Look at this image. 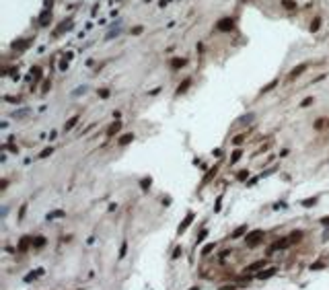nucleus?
<instances>
[{
	"label": "nucleus",
	"mask_w": 329,
	"mask_h": 290,
	"mask_svg": "<svg viewBox=\"0 0 329 290\" xmlns=\"http://www.w3.org/2000/svg\"><path fill=\"white\" fill-rule=\"evenodd\" d=\"M261 239H263V230H253L251 235H247V245L253 247V245H257Z\"/></svg>",
	"instance_id": "1"
},
{
	"label": "nucleus",
	"mask_w": 329,
	"mask_h": 290,
	"mask_svg": "<svg viewBox=\"0 0 329 290\" xmlns=\"http://www.w3.org/2000/svg\"><path fill=\"white\" fill-rule=\"evenodd\" d=\"M169 66H171V70H181L183 66H187V60L185 58H173L169 62Z\"/></svg>",
	"instance_id": "2"
},
{
	"label": "nucleus",
	"mask_w": 329,
	"mask_h": 290,
	"mask_svg": "<svg viewBox=\"0 0 329 290\" xmlns=\"http://www.w3.org/2000/svg\"><path fill=\"white\" fill-rule=\"evenodd\" d=\"M193 222V212H189V214L185 216V220L181 222V224H179V228H177V233L179 235H181V233H185V230H187V226H189V224H192Z\"/></svg>",
	"instance_id": "3"
},
{
	"label": "nucleus",
	"mask_w": 329,
	"mask_h": 290,
	"mask_svg": "<svg viewBox=\"0 0 329 290\" xmlns=\"http://www.w3.org/2000/svg\"><path fill=\"white\" fill-rule=\"evenodd\" d=\"M304 70H307V64H300L298 68H294L292 72H290V74H288V80H294L296 76H300L302 72H304Z\"/></svg>",
	"instance_id": "4"
},
{
	"label": "nucleus",
	"mask_w": 329,
	"mask_h": 290,
	"mask_svg": "<svg viewBox=\"0 0 329 290\" xmlns=\"http://www.w3.org/2000/svg\"><path fill=\"white\" fill-rule=\"evenodd\" d=\"M282 8H286V10H296L298 8V4H296V0H280Z\"/></svg>",
	"instance_id": "5"
},
{
	"label": "nucleus",
	"mask_w": 329,
	"mask_h": 290,
	"mask_svg": "<svg viewBox=\"0 0 329 290\" xmlns=\"http://www.w3.org/2000/svg\"><path fill=\"white\" fill-rule=\"evenodd\" d=\"M62 216H66L64 210H54V212H48V220H56V218H62Z\"/></svg>",
	"instance_id": "6"
},
{
	"label": "nucleus",
	"mask_w": 329,
	"mask_h": 290,
	"mask_svg": "<svg viewBox=\"0 0 329 290\" xmlns=\"http://www.w3.org/2000/svg\"><path fill=\"white\" fill-rule=\"evenodd\" d=\"M132 140H134V134H126V136H122V138L117 140V144H119V146H126V144H130Z\"/></svg>",
	"instance_id": "7"
},
{
	"label": "nucleus",
	"mask_w": 329,
	"mask_h": 290,
	"mask_svg": "<svg viewBox=\"0 0 329 290\" xmlns=\"http://www.w3.org/2000/svg\"><path fill=\"white\" fill-rule=\"evenodd\" d=\"M218 29H220V31L233 29V21H230V19H226V21H220V23H218Z\"/></svg>",
	"instance_id": "8"
},
{
	"label": "nucleus",
	"mask_w": 329,
	"mask_h": 290,
	"mask_svg": "<svg viewBox=\"0 0 329 290\" xmlns=\"http://www.w3.org/2000/svg\"><path fill=\"white\" fill-rule=\"evenodd\" d=\"M189 84H192V78H187V80H183L181 83V87L177 89V95H181V93H185V91L189 89Z\"/></svg>",
	"instance_id": "9"
},
{
	"label": "nucleus",
	"mask_w": 329,
	"mask_h": 290,
	"mask_svg": "<svg viewBox=\"0 0 329 290\" xmlns=\"http://www.w3.org/2000/svg\"><path fill=\"white\" fill-rule=\"evenodd\" d=\"M78 118H80V115H74V118H70L68 124H64V132H70V130H72V126L78 122Z\"/></svg>",
	"instance_id": "10"
},
{
	"label": "nucleus",
	"mask_w": 329,
	"mask_h": 290,
	"mask_svg": "<svg viewBox=\"0 0 329 290\" xmlns=\"http://www.w3.org/2000/svg\"><path fill=\"white\" fill-rule=\"evenodd\" d=\"M274 274H276V268H269V269H265V272H261L259 278H261V280H267V278L274 276Z\"/></svg>",
	"instance_id": "11"
},
{
	"label": "nucleus",
	"mask_w": 329,
	"mask_h": 290,
	"mask_svg": "<svg viewBox=\"0 0 329 290\" xmlns=\"http://www.w3.org/2000/svg\"><path fill=\"white\" fill-rule=\"evenodd\" d=\"M119 130V119H117L115 124H111L109 126V130H107V136H115V132Z\"/></svg>",
	"instance_id": "12"
},
{
	"label": "nucleus",
	"mask_w": 329,
	"mask_h": 290,
	"mask_svg": "<svg viewBox=\"0 0 329 290\" xmlns=\"http://www.w3.org/2000/svg\"><path fill=\"white\" fill-rule=\"evenodd\" d=\"M319 27H321V17H317L315 23H311V33H317V31H319Z\"/></svg>",
	"instance_id": "13"
},
{
	"label": "nucleus",
	"mask_w": 329,
	"mask_h": 290,
	"mask_svg": "<svg viewBox=\"0 0 329 290\" xmlns=\"http://www.w3.org/2000/svg\"><path fill=\"white\" fill-rule=\"evenodd\" d=\"M31 245H33V247H43V245H45V239H43V237H37V239H31Z\"/></svg>",
	"instance_id": "14"
},
{
	"label": "nucleus",
	"mask_w": 329,
	"mask_h": 290,
	"mask_svg": "<svg viewBox=\"0 0 329 290\" xmlns=\"http://www.w3.org/2000/svg\"><path fill=\"white\" fill-rule=\"evenodd\" d=\"M267 263L265 261H255L253 265H251V268H249V272H257V269H261V268H265Z\"/></svg>",
	"instance_id": "15"
},
{
	"label": "nucleus",
	"mask_w": 329,
	"mask_h": 290,
	"mask_svg": "<svg viewBox=\"0 0 329 290\" xmlns=\"http://www.w3.org/2000/svg\"><path fill=\"white\" fill-rule=\"evenodd\" d=\"M241 157H243V150H234V154L230 157V165H234V163H237Z\"/></svg>",
	"instance_id": "16"
},
{
	"label": "nucleus",
	"mask_w": 329,
	"mask_h": 290,
	"mask_svg": "<svg viewBox=\"0 0 329 290\" xmlns=\"http://www.w3.org/2000/svg\"><path fill=\"white\" fill-rule=\"evenodd\" d=\"M245 230H247V226H245V224H243V226H239V228H237V230H234V233H233V235H230V237H233V239H237V237H241V235H243V233H245Z\"/></svg>",
	"instance_id": "17"
},
{
	"label": "nucleus",
	"mask_w": 329,
	"mask_h": 290,
	"mask_svg": "<svg viewBox=\"0 0 329 290\" xmlns=\"http://www.w3.org/2000/svg\"><path fill=\"white\" fill-rule=\"evenodd\" d=\"M142 33H144V27H142V25H138V27H132V35H136V37H138V35H142Z\"/></svg>",
	"instance_id": "18"
},
{
	"label": "nucleus",
	"mask_w": 329,
	"mask_h": 290,
	"mask_svg": "<svg viewBox=\"0 0 329 290\" xmlns=\"http://www.w3.org/2000/svg\"><path fill=\"white\" fill-rule=\"evenodd\" d=\"M313 103H315V99H313V97H307V99L300 103V107H308V105H313Z\"/></svg>",
	"instance_id": "19"
},
{
	"label": "nucleus",
	"mask_w": 329,
	"mask_h": 290,
	"mask_svg": "<svg viewBox=\"0 0 329 290\" xmlns=\"http://www.w3.org/2000/svg\"><path fill=\"white\" fill-rule=\"evenodd\" d=\"M206 237H208V230H206V228H204V230L199 233V237H198V239H195V245H198V243H202V241H204V239H206Z\"/></svg>",
	"instance_id": "20"
},
{
	"label": "nucleus",
	"mask_w": 329,
	"mask_h": 290,
	"mask_svg": "<svg viewBox=\"0 0 329 290\" xmlns=\"http://www.w3.org/2000/svg\"><path fill=\"white\" fill-rule=\"evenodd\" d=\"M52 152H54V148L49 146V148H45L43 152H39V159H45V157H48V154H52Z\"/></svg>",
	"instance_id": "21"
},
{
	"label": "nucleus",
	"mask_w": 329,
	"mask_h": 290,
	"mask_svg": "<svg viewBox=\"0 0 329 290\" xmlns=\"http://www.w3.org/2000/svg\"><path fill=\"white\" fill-rule=\"evenodd\" d=\"M315 204H317V200H315V198H308V200H304V202H302V206H315Z\"/></svg>",
	"instance_id": "22"
},
{
	"label": "nucleus",
	"mask_w": 329,
	"mask_h": 290,
	"mask_svg": "<svg viewBox=\"0 0 329 290\" xmlns=\"http://www.w3.org/2000/svg\"><path fill=\"white\" fill-rule=\"evenodd\" d=\"M247 175H249V171H239V173H237V179L243 181V179H247Z\"/></svg>",
	"instance_id": "23"
},
{
	"label": "nucleus",
	"mask_w": 329,
	"mask_h": 290,
	"mask_svg": "<svg viewBox=\"0 0 329 290\" xmlns=\"http://www.w3.org/2000/svg\"><path fill=\"white\" fill-rule=\"evenodd\" d=\"M60 70H62V72L68 70V60H62V62H60Z\"/></svg>",
	"instance_id": "24"
},
{
	"label": "nucleus",
	"mask_w": 329,
	"mask_h": 290,
	"mask_svg": "<svg viewBox=\"0 0 329 290\" xmlns=\"http://www.w3.org/2000/svg\"><path fill=\"white\" fill-rule=\"evenodd\" d=\"M99 97H101V99L109 97V89H101V91H99Z\"/></svg>",
	"instance_id": "25"
},
{
	"label": "nucleus",
	"mask_w": 329,
	"mask_h": 290,
	"mask_svg": "<svg viewBox=\"0 0 329 290\" xmlns=\"http://www.w3.org/2000/svg\"><path fill=\"white\" fill-rule=\"evenodd\" d=\"M214 247H216L214 243H208V245H206V247H204V253H210V251H212Z\"/></svg>",
	"instance_id": "26"
},
{
	"label": "nucleus",
	"mask_w": 329,
	"mask_h": 290,
	"mask_svg": "<svg viewBox=\"0 0 329 290\" xmlns=\"http://www.w3.org/2000/svg\"><path fill=\"white\" fill-rule=\"evenodd\" d=\"M325 124H329V119H319V122H317L315 126H317V128H323Z\"/></svg>",
	"instance_id": "27"
},
{
	"label": "nucleus",
	"mask_w": 329,
	"mask_h": 290,
	"mask_svg": "<svg viewBox=\"0 0 329 290\" xmlns=\"http://www.w3.org/2000/svg\"><path fill=\"white\" fill-rule=\"evenodd\" d=\"M126 249H128V245L123 243V245H122V249H119V257H123V255H126Z\"/></svg>",
	"instance_id": "28"
},
{
	"label": "nucleus",
	"mask_w": 329,
	"mask_h": 290,
	"mask_svg": "<svg viewBox=\"0 0 329 290\" xmlns=\"http://www.w3.org/2000/svg\"><path fill=\"white\" fill-rule=\"evenodd\" d=\"M243 140H245V134H241V136H237V138H234V144H239V142H243Z\"/></svg>",
	"instance_id": "29"
},
{
	"label": "nucleus",
	"mask_w": 329,
	"mask_h": 290,
	"mask_svg": "<svg viewBox=\"0 0 329 290\" xmlns=\"http://www.w3.org/2000/svg\"><path fill=\"white\" fill-rule=\"evenodd\" d=\"M181 255V247H177V251H175V253H173V259H177V257Z\"/></svg>",
	"instance_id": "30"
},
{
	"label": "nucleus",
	"mask_w": 329,
	"mask_h": 290,
	"mask_svg": "<svg viewBox=\"0 0 329 290\" xmlns=\"http://www.w3.org/2000/svg\"><path fill=\"white\" fill-rule=\"evenodd\" d=\"M189 290H199V286H192V288H189Z\"/></svg>",
	"instance_id": "31"
},
{
	"label": "nucleus",
	"mask_w": 329,
	"mask_h": 290,
	"mask_svg": "<svg viewBox=\"0 0 329 290\" xmlns=\"http://www.w3.org/2000/svg\"><path fill=\"white\" fill-rule=\"evenodd\" d=\"M323 224H329V218H325V220H323Z\"/></svg>",
	"instance_id": "32"
}]
</instances>
